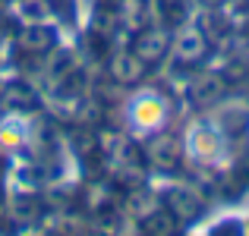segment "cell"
Listing matches in <instances>:
<instances>
[{
  "label": "cell",
  "instance_id": "cell-3",
  "mask_svg": "<svg viewBox=\"0 0 249 236\" xmlns=\"http://www.w3.org/2000/svg\"><path fill=\"white\" fill-rule=\"evenodd\" d=\"M35 120L29 114H19V110H10V114L0 117V152H25V148L35 142Z\"/></svg>",
  "mask_w": 249,
  "mask_h": 236
},
{
  "label": "cell",
  "instance_id": "cell-2",
  "mask_svg": "<svg viewBox=\"0 0 249 236\" xmlns=\"http://www.w3.org/2000/svg\"><path fill=\"white\" fill-rule=\"evenodd\" d=\"M180 148H183V157L193 167H205V170H221L233 157V145L227 139L224 126L208 120V117H199V120L186 123Z\"/></svg>",
  "mask_w": 249,
  "mask_h": 236
},
{
  "label": "cell",
  "instance_id": "cell-1",
  "mask_svg": "<svg viewBox=\"0 0 249 236\" xmlns=\"http://www.w3.org/2000/svg\"><path fill=\"white\" fill-rule=\"evenodd\" d=\"M170 117H174L170 98L164 91L152 88V85L133 88L120 104V123L133 139H155V135H161L170 126Z\"/></svg>",
  "mask_w": 249,
  "mask_h": 236
}]
</instances>
